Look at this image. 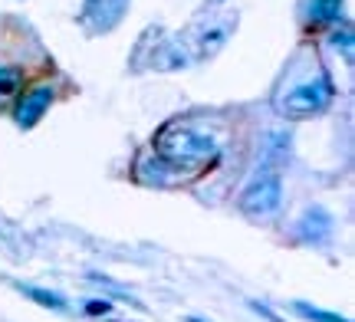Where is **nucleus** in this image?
<instances>
[{
  "label": "nucleus",
  "instance_id": "6",
  "mask_svg": "<svg viewBox=\"0 0 355 322\" xmlns=\"http://www.w3.org/2000/svg\"><path fill=\"white\" fill-rule=\"evenodd\" d=\"M329 227H332L329 214L316 207V211H306V217L300 220V227H296V231H300L303 240H322V237L329 233Z\"/></svg>",
  "mask_w": 355,
  "mask_h": 322
},
{
  "label": "nucleus",
  "instance_id": "8",
  "mask_svg": "<svg viewBox=\"0 0 355 322\" xmlns=\"http://www.w3.org/2000/svg\"><path fill=\"white\" fill-rule=\"evenodd\" d=\"M24 86V73L17 66H0V99Z\"/></svg>",
  "mask_w": 355,
  "mask_h": 322
},
{
  "label": "nucleus",
  "instance_id": "3",
  "mask_svg": "<svg viewBox=\"0 0 355 322\" xmlns=\"http://www.w3.org/2000/svg\"><path fill=\"white\" fill-rule=\"evenodd\" d=\"M279 197H283V181H279L277 171H260L247 191L241 197V207L247 214H273L279 207Z\"/></svg>",
  "mask_w": 355,
  "mask_h": 322
},
{
  "label": "nucleus",
  "instance_id": "1",
  "mask_svg": "<svg viewBox=\"0 0 355 322\" xmlns=\"http://www.w3.org/2000/svg\"><path fill=\"white\" fill-rule=\"evenodd\" d=\"M158 152L168 165H204V161H214L220 155V145H217L214 135L184 129V125H171V129L162 132Z\"/></svg>",
  "mask_w": 355,
  "mask_h": 322
},
{
  "label": "nucleus",
  "instance_id": "2",
  "mask_svg": "<svg viewBox=\"0 0 355 322\" xmlns=\"http://www.w3.org/2000/svg\"><path fill=\"white\" fill-rule=\"evenodd\" d=\"M332 82L326 76L319 79H306L300 86H293L283 99H279V112L290 118H309V116H319V112H326L332 102Z\"/></svg>",
  "mask_w": 355,
  "mask_h": 322
},
{
  "label": "nucleus",
  "instance_id": "10",
  "mask_svg": "<svg viewBox=\"0 0 355 322\" xmlns=\"http://www.w3.org/2000/svg\"><path fill=\"white\" fill-rule=\"evenodd\" d=\"M109 312H112L109 299H89L86 303V316H109Z\"/></svg>",
  "mask_w": 355,
  "mask_h": 322
},
{
  "label": "nucleus",
  "instance_id": "7",
  "mask_svg": "<svg viewBox=\"0 0 355 322\" xmlns=\"http://www.w3.org/2000/svg\"><path fill=\"white\" fill-rule=\"evenodd\" d=\"M20 293L26 299L40 303V306H46V310H66V299L56 296V293H46V289H37V286H20Z\"/></svg>",
  "mask_w": 355,
  "mask_h": 322
},
{
  "label": "nucleus",
  "instance_id": "5",
  "mask_svg": "<svg viewBox=\"0 0 355 322\" xmlns=\"http://www.w3.org/2000/svg\"><path fill=\"white\" fill-rule=\"evenodd\" d=\"M343 10V0H303V24L306 26H326Z\"/></svg>",
  "mask_w": 355,
  "mask_h": 322
},
{
  "label": "nucleus",
  "instance_id": "4",
  "mask_svg": "<svg viewBox=\"0 0 355 322\" xmlns=\"http://www.w3.org/2000/svg\"><path fill=\"white\" fill-rule=\"evenodd\" d=\"M53 105V89L50 86H37V89L24 92V99L17 102V112H13V118H17V125H24V129H33L40 118H43V112Z\"/></svg>",
  "mask_w": 355,
  "mask_h": 322
},
{
  "label": "nucleus",
  "instance_id": "9",
  "mask_svg": "<svg viewBox=\"0 0 355 322\" xmlns=\"http://www.w3.org/2000/svg\"><path fill=\"white\" fill-rule=\"evenodd\" d=\"M296 312H303L306 319H313V322H349L345 316H336V312L316 310V306H309V303H296Z\"/></svg>",
  "mask_w": 355,
  "mask_h": 322
},
{
  "label": "nucleus",
  "instance_id": "11",
  "mask_svg": "<svg viewBox=\"0 0 355 322\" xmlns=\"http://www.w3.org/2000/svg\"><path fill=\"white\" fill-rule=\"evenodd\" d=\"M332 43H336V46L343 43L345 60H352V33H349V30H343V33H332Z\"/></svg>",
  "mask_w": 355,
  "mask_h": 322
},
{
  "label": "nucleus",
  "instance_id": "13",
  "mask_svg": "<svg viewBox=\"0 0 355 322\" xmlns=\"http://www.w3.org/2000/svg\"><path fill=\"white\" fill-rule=\"evenodd\" d=\"M188 322H201V319H194V316H191V319H188Z\"/></svg>",
  "mask_w": 355,
  "mask_h": 322
},
{
  "label": "nucleus",
  "instance_id": "12",
  "mask_svg": "<svg viewBox=\"0 0 355 322\" xmlns=\"http://www.w3.org/2000/svg\"><path fill=\"white\" fill-rule=\"evenodd\" d=\"M250 306H254V310L260 312L263 319H270V322H283V319H277V312H270V310H266V306H260V303H250Z\"/></svg>",
  "mask_w": 355,
  "mask_h": 322
}]
</instances>
